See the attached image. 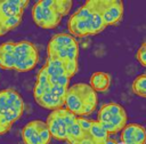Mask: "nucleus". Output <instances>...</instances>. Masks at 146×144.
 <instances>
[{"label":"nucleus","instance_id":"dca6fc26","mask_svg":"<svg viewBox=\"0 0 146 144\" xmlns=\"http://www.w3.org/2000/svg\"><path fill=\"white\" fill-rule=\"evenodd\" d=\"M111 75L107 72L104 71H97L94 72L89 80V86L96 91V93H105L108 90L111 86Z\"/></svg>","mask_w":146,"mask_h":144},{"label":"nucleus","instance_id":"0eeeda50","mask_svg":"<svg viewBox=\"0 0 146 144\" xmlns=\"http://www.w3.org/2000/svg\"><path fill=\"white\" fill-rule=\"evenodd\" d=\"M29 5V0H0V37L21 24L24 10Z\"/></svg>","mask_w":146,"mask_h":144},{"label":"nucleus","instance_id":"9d476101","mask_svg":"<svg viewBox=\"0 0 146 144\" xmlns=\"http://www.w3.org/2000/svg\"><path fill=\"white\" fill-rule=\"evenodd\" d=\"M75 118L76 115H74L72 112H70L65 107L51 111L44 121L51 135V138L65 142L67 129L70 125L75 120Z\"/></svg>","mask_w":146,"mask_h":144},{"label":"nucleus","instance_id":"412c9836","mask_svg":"<svg viewBox=\"0 0 146 144\" xmlns=\"http://www.w3.org/2000/svg\"><path fill=\"white\" fill-rule=\"evenodd\" d=\"M13 127L11 123H9L7 120H5L3 118L0 117V135H3V134H7L10 128Z\"/></svg>","mask_w":146,"mask_h":144},{"label":"nucleus","instance_id":"f257e3e1","mask_svg":"<svg viewBox=\"0 0 146 144\" xmlns=\"http://www.w3.org/2000/svg\"><path fill=\"white\" fill-rule=\"evenodd\" d=\"M67 27L70 34L74 38H83L103 32L106 29V25L96 7V1L89 0L70 16Z\"/></svg>","mask_w":146,"mask_h":144},{"label":"nucleus","instance_id":"423d86ee","mask_svg":"<svg viewBox=\"0 0 146 144\" xmlns=\"http://www.w3.org/2000/svg\"><path fill=\"white\" fill-rule=\"evenodd\" d=\"M127 120L128 115L125 109L115 102L103 104L97 114V121L108 134L121 131L125 127Z\"/></svg>","mask_w":146,"mask_h":144},{"label":"nucleus","instance_id":"6ab92c4d","mask_svg":"<svg viewBox=\"0 0 146 144\" xmlns=\"http://www.w3.org/2000/svg\"><path fill=\"white\" fill-rule=\"evenodd\" d=\"M132 91L139 97H146V73L135 78L132 82Z\"/></svg>","mask_w":146,"mask_h":144},{"label":"nucleus","instance_id":"2eb2a0df","mask_svg":"<svg viewBox=\"0 0 146 144\" xmlns=\"http://www.w3.org/2000/svg\"><path fill=\"white\" fill-rule=\"evenodd\" d=\"M120 138L122 144H146V129L139 123H127Z\"/></svg>","mask_w":146,"mask_h":144},{"label":"nucleus","instance_id":"a211bd4d","mask_svg":"<svg viewBox=\"0 0 146 144\" xmlns=\"http://www.w3.org/2000/svg\"><path fill=\"white\" fill-rule=\"evenodd\" d=\"M91 139L94 144H103L108 139V133L102 127V125L97 120H92V123L89 129Z\"/></svg>","mask_w":146,"mask_h":144},{"label":"nucleus","instance_id":"39448f33","mask_svg":"<svg viewBox=\"0 0 146 144\" xmlns=\"http://www.w3.org/2000/svg\"><path fill=\"white\" fill-rule=\"evenodd\" d=\"M97 103V93L89 83L78 82L68 86L64 107L76 117H87L96 110Z\"/></svg>","mask_w":146,"mask_h":144},{"label":"nucleus","instance_id":"1a4fd4ad","mask_svg":"<svg viewBox=\"0 0 146 144\" xmlns=\"http://www.w3.org/2000/svg\"><path fill=\"white\" fill-rule=\"evenodd\" d=\"M39 62V50L34 43L27 40L15 42L14 47V70L27 72L34 69Z\"/></svg>","mask_w":146,"mask_h":144},{"label":"nucleus","instance_id":"ddd939ff","mask_svg":"<svg viewBox=\"0 0 146 144\" xmlns=\"http://www.w3.org/2000/svg\"><path fill=\"white\" fill-rule=\"evenodd\" d=\"M96 7L106 27L121 22L124 14L123 2L120 0H95Z\"/></svg>","mask_w":146,"mask_h":144},{"label":"nucleus","instance_id":"9b49d317","mask_svg":"<svg viewBox=\"0 0 146 144\" xmlns=\"http://www.w3.org/2000/svg\"><path fill=\"white\" fill-rule=\"evenodd\" d=\"M51 135L42 120H32L22 129L23 144H49Z\"/></svg>","mask_w":146,"mask_h":144},{"label":"nucleus","instance_id":"4be33fe9","mask_svg":"<svg viewBox=\"0 0 146 144\" xmlns=\"http://www.w3.org/2000/svg\"><path fill=\"white\" fill-rule=\"evenodd\" d=\"M103 144H117V143H116L115 141H112V139H110V138H108V139H107L105 143H103Z\"/></svg>","mask_w":146,"mask_h":144},{"label":"nucleus","instance_id":"4468645a","mask_svg":"<svg viewBox=\"0 0 146 144\" xmlns=\"http://www.w3.org/2000/svg\"><path fill=\"white\" fill-rule=\"evenodd\" d=\"M42 67L44 69L46 73L48 74V78H49V81L51 85L68 88L71 78H70V75L66 71V67L62 61L47 56V61Z\"/></svg>","mask_w":146,"mask_h":144},{"label":"nucleus","instance_id":"f8f14e48","mask_svg":"<svg viewBox=\"0 0 146 144\" xmlns=\"http://www.w3.org/2000/svg\"><path fill=\"white\" fill-rule=\"evenodd\" d=\"M92 123V119L86 117H76L70 125L66 135V143L68 144H94L89 129Z\"/></svg>","mask_w":146,"mask_h":144},{"label":"nucleus","instance_id":"20e7f679","mask_svg":"<svg viewBox=\"0 0 146 144\" xmlns=\"http://www.w3.org/2000/svg\"><path fill=\"white\" fill-rule=\"evenodd\" d=\"M66 91L65 87L51 85L44 69H40L33 87V97L38 105L50 111L62 109L65 106Z\"/></svg>","mask_w":146,"mask_h":144},{"label":"nucleus","instance_id":"f3484780","mask_svg":"<svg viewBox=\"0 0 146 144\" xmlns=\"http://www.w3.org/2000/svg\"><path fill=\"white\" fill-rule=\"evenodd\" d=\"M14 41L0 43V69L14 70Z\"/></svg>","mask_w":146,"mask_h":144},{"label":"nucleus","instance_id":"aec40b11","mask_svg":"<svg viewBox=\"0 0 146 144\" xmlns=\"http://www.w3.org/2000/svg\"><path fill=\"white\" fill-rule=\"evenodd\" d=\"M136 58H137V61H138L143 66L146 67V41L143 42V43L140 45V47L138 48L137 54H136Z\"/></svg>","mask_w":146,"mask_h":144},{"label":"nucleus","instance_id":"f03ea898","mask_svg":"<svg viewBox=\"0 0 146 144\" xmlns=\"http://www.w3.org/2000/svg\"><path fill=\"white\" fill-rule=\"evenodd\" d=\"M47 56L62 61L70 78L78 72L79 43L70 33H57L52 35L47 45Z\"/></svg>","mask_w":146,"mask_h":144},{"label":"nucleus","instance_id":"7ed1b4c3","mask_svg":"<svg viewBox=\"0 0 146 144\" xmlns=\"http://www.w3.org/2000/svg\"><path fill=\"white\" fill-rule=\"evenodd\" d=\"M72 6L71 0L36 1L32 7V19L41 29H55L59 25L62 18L70 13Z\"/></svg>","mask_w":146,"mask_h":144},{"label":"nucleus","instance_id":"6e6552de","mask_svg":"<svg viewBox=\"0 0 146 144\" xmlns=\"http://www.w3.org/2000/svg\"><path fill=\"white\" fill-rule=\"evenodd\" d=\"M25 103L19 93L13 88L0 90V117L14 125L23 115Z\"/></svg>","mask_w":146,"mask_h":144}]
</instances>
